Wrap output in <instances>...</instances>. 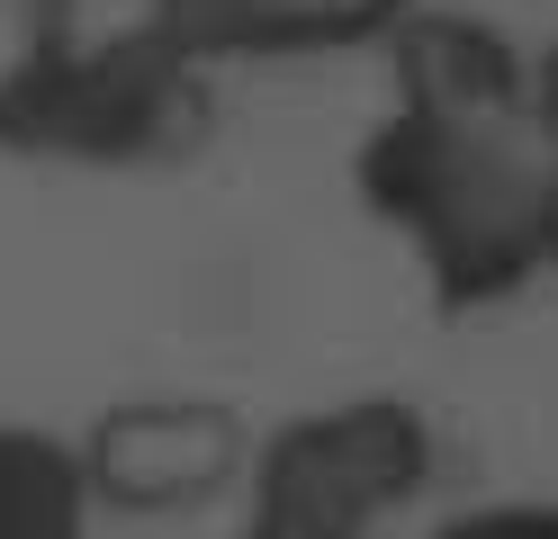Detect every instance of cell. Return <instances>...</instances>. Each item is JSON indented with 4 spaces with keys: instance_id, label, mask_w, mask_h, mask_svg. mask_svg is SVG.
Here are the masks:
<instances>
[{
    "instance_id": "6da1fadb",
    "label": "cell",
    "mask_w": 558,
    "mask_h": 539,
    "mask_svg": "<svg viewBox=\"0 0 558 539\" xmlns=\"http://www.w3.org/2000/svg\"><path fill=\"white\" fill-rule=\"evenodd\" d=\"M460 539H558V522H477Z\"/></svg>"
}]
</instances>
